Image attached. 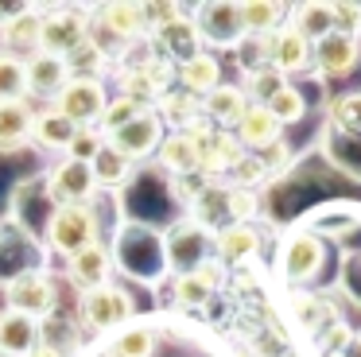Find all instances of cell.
<instances>
[{"instance_id":"21","label":"cell","mask_w":361,"mask_h":357,"mask_svg":"<svg viewBox=\"0 0 361 357\" xmlns=\"http://www.w3.org/2000/svg\"><path fill=\"white\" fill-rule=\"evenodd\" d=\"M175 85H179L183 93H190V97L202 101L210 90H218L221 85V62L214 51H198L195 59L179 62L175 66Z\"/></svg>"},{"instance_id":"7","label":"cell","mask_w":361,"mask_h":357,"mask_svg":"<svg viewBox=\"0 0 361 357\" xmlns=\"http://www.w3.org/2000/svg\"><path fill=\"white\" fill-rule=\"evenodd\" d=\"M159 140H164V121H159L152 109H144V113L133 116L125 128L109 132V136H105V144H109L121 159H128L136 167V163H144L148 155H156Z\"/></svg>"},{"instance_id":"34","label":"cell","mask_w":361,"mask_h":357,"mask_svg":"<svg viewBox=\"0 0 361 357\" xmlns=\"http://www.w3.org/2000/svg\"><path fill=\"white\" fill-rule=\"evenodd\" d=\"M330 124L342 136L361 140V93H342V97L330 101Z\"/></svg>"},{"instance_id":"17","label":"cell","mask_w":361,"mask_h":357,"mask_svg":"<svg viewBox=\"0 0 361 357\" xmlns=\"http://www.w3.org/2000/svg\"><path fill=\"white\" fill-rule=\"evenodd\" d=\"M39 31H43V8L20 4L16 16L0 28V43H4L0 51L16 54V59H27V54L39 51Z\"/></svg>"},{"instance_id":"23","label":"cell","mask_w":361,"mask_h":357,"mask_svg":"<svg viewBox=\"0 0 361 357\" xmlns=\"http://www.w3.org/2000/svg\"><path fill=\"white\" fill-rule=\"evenodd\" d=\"M102 23L113 39H125V43H136V39H148V23H144V4H133V0H113V4H102Z\"/></svg>"},{"instance_id":"31","label":"cell","mask_w":361,"mask_h":357,"mask_svg":"<svg viewBox=\"0 0 361 357\" xmlns=\"http://www.w3.org/2000/svg\"><path fill=\"white\" fill-rule=\"evenodd\" d=\"M66 70H71V78H97V82H105L102 74L109 70V51L90 35L86 43H78L66 54Z\"/></svg>"},{"instance_id":"20","label":"cell","mask_w":361,"mask_h":357,"mask_svg":"<svg viewBox=\"0 0 361 357\" xmlns=\"http://www.w3.org/2000/svg\"><path fill=\"white\" fill-rule=\"evenodd\" d=\"M268 66L291 82V74L311 70V43H307L299 31H291L288 23H283L280 31H272V54H268Z\"/></svg>"},{"instance_id":"46","label":"cell","mask_w":361,"mask_h":357,"mask_svg":"<svg viewBox=\"0 0 361 357\" xmlns=\"http://www.w3.org/2000/svg\"><path fill=\"white\" fill-rule=\"evenodd\" d=\"M326 357H342V349H338V353H326Z\"/></svg>"},{"instance_id":"6","label":"cell","mask_w":361,"mask_h":357,"mask_svg":"<svg viewBox=\"0 0 361 357\" xmlns=\"http://www.w3.org/2000/svg\"><path fill=\"white\" fill-rule=\"evenodd\" d=\"M322 260H326V248H322V241L307 229H291L288 237L280 241V256H276L280 276L288 279V284H307V279H314L322 268Z\"/></svg>"},{"instance_id":"41","label":"cell","mask_w":361,"mask_h":357,"mask_svg":"<svg viewBox=\"0 0 361 357\" xmlns=\"http://www.w3.org/2000/svg\"><path fill=\"white\" fill-rule=\"evenodd\" d=\"M105 136L97 128H78V136L71 140V147H66V159H78V163H90L97 152H102Z\"/></svg>"},{"instance_id":"19","label":"cell","mask_w":361,"mask_h":357,"mask_svg":"<svg viewBox=\"0 0 361 357\" xmlns=\"http://www.w3.org/2000/svg\"><path fill=\"white\" fill-rule=\"evenodd\" d=\"M249 109V97L237 82H221L218 90H210L202 97V121L210 128H221V132H233V124L241 121V113Z\"/></svg>"},{"instance_id":"9","label":"cell","mask_w":361,"mask_h":357,"mask_svg":"<svg viewBox=\"0 0 361 357\" xmlns=\"http://www.w3.org/2000/svg\"><path fill=\"white\" fill-rule=\"evenodd\" d=\"M198 136V175H206L214 183L218 175H226V171L237 167V159H241V144L233 140V132H221V128H210L206 121H195L190 124Z\"/></svg>"},{"instance_id":"3","label":"cell","mask_w":361,"mask_h":357,"mask_svg":"<svg viewBox=\"0 0 361 357\" xmlns=\"http://www.w3.org/2000/svg\"><path fill=\"white\" fill-rule=\"evenodd\" d=\"M105 101H109V85L105 82H97V78H71L47 109L63 113L74 128H97Z\"/></svg>"},{"instance_id":"32","label":"cell","mask_w":361,"mask_h":357,"mask_svg":"<svg viewBox=\"0 0 361 357\" xmlns=\"http://www.w3.org/2000/svg\"><path fill=\"white\" fill-rule=\"evenodd\" d=\"M90 171H94L97 190H117V186H125L128 178H133V163L121 159L109 144H102V152L90 159Z\"/></svg>"},{"instance_id":"29","label":"cell","mask_w":361,"mask_h":357,"mask_svg":"<svg viewBox=\"0 0 361 357\" xmlns=\"http://www.w3.org/2000/svg\"><path fill=\"white\" fill-rule=\"evenodd\" d=\"M237 16H241L245 35H272L288 20V4H276V0H241Z\"/></svg>"},{"instance_id":"24","label":"cell","mask_w":361,"mask_h":357,"mask_svg":"<svg viewBox=\"0 0 361 357\" xmlns=\"http://www.w3.org/2000/svg\"><path fill=\"white\" fill-rule=\"evenodd\" d=\"M32 101H4L0 105V152H20L32 144Z\"/></svg>"},{"instance_id":"14","label":"cell","mask_w":361,"mask_h":357,"mask_svg":"<svg viewBox=\"0 0 361 357\" xmlns=\"http://www.w3.org/2000/svg\"><path fill=\"white\" fill-rule=\"evenodd\" d=\"M24 82H27V97H39V101H55L59 90L71 82V70H66V59H55V54H27L24 59Z\"/></svg>"},{"instance_id":"37","label":"cell","mask_w":361,"mask_h":357,"mask_svg":"<svg viewBox=\"0 0 361 357\" xmlns=\"http://www.w3.org/2000/svg\"><path fill=\"white\" fill-rule=\"evenodd\" d=\"M283 82H288V78L276 74L272 66H260V70H249V74H245V85H241V90H245V97H249V101L264 105V101L272 97V93L280 90Z\"/></svg>"},{"instance_id":"5","label":"cell","mask_w":361,"mask_h":357,"mask_svg":"<svg viewBox=\"0 0 361 357\" xmlns=\"http://www.w3.org/2000/svg\"><path fill=\"white\" fill-rule=\"evenodd\" d=\"M97 237V214L94 206H55L47 222V245L59 256H74L78 248L94 245Z\"/></svg>"},{"instance_id":"42","label":"cell","mask_w":361,"mask_h":357,"mask_svg":"<svg viewBox=\"0 0 361 357\" xmlns=\"http://www.w3.org/2000/svg\"><path fill=\"white\" fill-rule=\"evenodd\" d=\"M257 214V190H226V217L229 222H252Z\"/></svg>"},{"instance_id":"10","label":"cell","mask_w":361,"mask_h":357,"mask_svg":"<svg viewBox=\"0 0 361 357\" xmlns=\"http://www.w3.org/2000/svg\"><path fill=\"white\" fill-rule=\"evenodd\" d=\"M190 20H195L198 35H202V47L210 43V47H229V51H233V47L245 39L237 4H226V0L195 4V8H190Z\"/></svg>"},{"instance_id":"1","label":"cell","mask_w":361,"mask_h":357,"mask_svg":"<svg viewBox=\"0 0 361 357\" xmlns=\"http://www.w3.org/2000/svg\"><path fill=\"white\" fill-rule=\"evenodd\" d=\"M55 307H59V287L43 268H24L4 284V310H16V315L43 322V318L55 315Z\"/></svg>"},{"instance_id":"16","label":"cell","mask_w":361,"mask_h":357,"mask_svg":"<svg viewBox=\"0 0 361 357\" xmlns=\"http://www.w3.org/2000/svg\"><path fill=\"white\" fill-rule=\"evenodd\" d=\"M233 140L241 144V152L257 155V152H264V147L280 144V140H283V128L272 121V113H268L264 105L249 101V109L241 113V121L233 124Z\"/></svg>"},{"instance_id":"30","label":"cell","mask_w":361,"mask_h":357,"mask_svg":"<svg viewBox=\"0 0 361 357\" xmlns=\"http://www.w3.org/2000/svg\"><path fill=\"white\" fill-rule=\"evenodd\" d=\"M288 23L291 31L307 39V43H319L322 35H330V4H319V0H303V4L288 8Z\"/></svg>"},{"instance_id":"22","label":"cell","mask_w":361,"mask_h":357,"mask_svg":"<svg viewBox=\"0 0 361 357\" xmlns=\"http://www.w3.org/2000/svg\"><path fill=\"white\" fill-rule=\"evenodd\" d=\"M156 159H159V167L171 171V178L175 175H198V136H195V128L164 132V140H159V147H156Z\"/></svg>"},{"instance_id":"44","label":"cell","mask_w":361,"mask_h":357,"mask_svg":"<svg viewBox=\"0 0 361 357\" xmlns=\"http://www.w3.org/2000/svg\"><path fill=\"white\" fill-rule=\"evenodd\" d=\"M24 357H66V353H63L59 346H51V341H43V338H39V341H35V346L24 353Z\"/></svg>"},{"instance_id":"25","label":"cell","mask_w":361,"mask_h":357,"mask_svg":"<svg viewBox=\"0 0 361 357\" xmlns=\"http://www.w3.org/2000/svg\"><path fill=\"white\" fill-rule=\"evenodd\" d=\"M74 136H78V128H74L63 113H55V109H47V105L35 109V121H32V144L35 147L66 155V147H71Z\"/></svg>"},{"instance_id":"11","label":"cell","mask_w":361,"mask_h":357,"mask_svg":"<svg viewBox=\"0 0 361 357\" xmlns=\"http://www.w3.org/2000/svg\"><path fill=\"white\" fill-rule=\"evenodd\" d=\"M148 43H152V51H156L159 59H167L171 66H179V62L195 59L198 51H206L202 35H198V28H195V20H190V12H183V8H179L175 20H167L164 28L152 31Z\"/></svg>"},{"instance_id":"36","label":"cell","mask_w":361,"mask_h":357,"mask_svg":"<svg viewBox=\"0 0 361 357\" xmlns=\"http://www.w3.org/2000/svg\"><path fill=\"white\" fill-rule=\"evenodd\" d=\"M140 113H144V105L121 97V93H109V101H105V109H102V121H97V132H102V136H109V132L125 128V124L133 121V116H140Z\"/></svg>"},{"instance_id":"27","label":"cell","mask_w":361,"mask_h":357,"mask_svg":"<svg viewBox=\"0 0 361 357\" xmlns=\"http://www.w3.org/2000/svg\"><path fill=\"white\" fill-rule=\"evenodd\" d=\"M39 341V322L16 310H0V357H24Z\"/></svg>"},{"instance_id":"2","label":"cell","mask_w":361,"mask_h":357,"mask_svg":"<svg viewBox=\"0 0 361 357\" xmlns=\"http://www.w3.org/2000/svg\"><path fill=\"white\" fill-rule=\"evenodd\" d=\"M78 315H82V322H86V330L109 338L121 326L133 322V295L121 284H105V287H94V291H82Z\"/></svg>"},{"instance_id":"13","label":"cell","mask_w":361,"mask_h":357,"mask_svg":"<svg viewBox=\"0 0 361 357\" xmlns=\"http://www.w3.org/2000/svg\"><path fill=\"white\" fill-rule=\"evenodd\" d=\"M357 54H361V39L350 35H322L319 43H311V70L322 78H345L353 66H357Z\"/></svg>"},{"instance_id":"43","label":"cell","mask_w":361,"mask_h":357,"mask_svg":"<svg viewBox=\"0 0 361 357\" xmlns=\"http://www.w3.org/2000/svg\"><path fill=\"white\" fill-rule=\"evenodd\" d=\"M291 155H295V152L288 147V140H280V144H272V147H264V152H257V159L264 163L268 178H272V175H280V171L291 163Z\"/></svg>"},{"instance_id":"15","label":"cell","mask_w":361,"mask_h":357,"mask_svg":"<svg viewBox=\"0 0 361 357\" xmlns=\"http://www.w3.org/2000/svg\"><path fill=\"white\" fill-rule=\"evenodd\" d=\"M214 253H218V264H249L252 256L260 253V229L252 222H229L221 229L210 233Z\"/></svg>"},{"instance_id":"28","label":"cell","mask_w":361,"mask_h":357,"mask_svg":"<svg viewBox=\"0 0 361 357\" xmlns=\"http://www.w3.org/2000/svg\"><path fill=\"white\" fill-rule=\"evenodd\" d=\"M152 113H156L164 124H171V132H179V128H190L195 121H202V101L190 97V93H183L179 85H175V90L159 93L156 105H152Z\"/></svg>"},{"instance_id":"39","label":"cell","mask_w":361,"mask_h":357,"mask_svg":"<svg viewBox=\"0 0 361 357\" xmlns=\"http://www.w3.org/2000/svg\"><path fill=\"white\" fill-rule=\"evenodd\" d=\"M233 51H237V59H241L245 74H249V70H260V66H268V54H272V35H245Z\"/></svg>"},{"instance_id":"33","label":"cell","mask_w":361,"mask_h":357,"mask_svg":"<svg viewBox=\"0 0 361 357\" xmlns=\"http://www.w3.org/2000/svg\"><path fill=\"white\" fill-rule=\"evenodd\" d=\"M264 109L272 113V121L280 124V128H288V124H299L307 116V97H303V90H299V85L283 82L280 90L264 101Z\"/></svg>"},{"instance_id":"4","label":"cell","mask_w":361,"mask_h":357,"mask_svg":"<svg viewBox=\"0 0 361 357\" xmlns=\"http://www.w3.org/2000/svg\"><path fill=\"white\" fill-rule=\"evenodd\" d=\"M94 16L86 8H43V31H39V51L66 59L78 43L90 39Z\"/></svg>"},{"instance_id":"18","label":"cell","mask_w":361,"mask_h":357,"mask_svg":"<svg viewBox=\"0 0 361 357\" xmlns=\"http://www.w3.org/2000/svg\"><path fill=\"white\" fill-rule=\"evenodd\" d=\"M218 279H221V264L218 260H202L198 268L179 272V276H175V287H171L175 303L187 307V310L206 307V303L214 299V291H218Z\"/></svg>"},{"instance_id":"38","label":"cell","mask_w":361,"mask_h":357,"mask_svg":"<svg viewBox=\"0 0 361 357\" xmlns=\"http://www.w3.org/2000/svg\"><path fill=\"white\" fill-rule=\"evenodd\" d=\"M330 31L361 39V4L357 0H334L330 4Z\"/></svg>"},{"instance_id":"40","label":"cell","mask_w":361,"mask_h":357,"mask_svg":"<svg viewBox=\"0 0 361 357\" xmlns=\"http://www.w3.org/2000/svg\"><path fill=\"white\" fill-rule=\"evenodd\" d=\"M229 175H233V186H237V190H257L260 183H268L264 163H260L257 155H249V152H245L241 159H237V167L229 171Z\"/></svg>"},{"instance_id":"35","label":"cell","mask_w":361,"mask_h":357,"mask_svg":"<svg viewBox=\"0 0 361 357\" xmlns=\"http://www.w3.org/2000/svg\"><path fill=\"white\" fill-rule=\"evenodd\" d=\"M4 101H27V82H24V59L0 51V105Z\"/></svg>"},{"instance_id":"45","label":"cell","mask_w":361,"mask_h":357,"mask_svg":"<svg viewBox=\"0 0 361 357\" xmlns=\"http://www.w3.org/2000/svg\"><path fill=\"white\" fill-rule=\"evenodd\" d=\"M342 357H361V334H350V341L342 346Z\"/></svg>"},{"instance_id":"26","label":"cell","mask_w":361,"mask_h":357,"mask_svg":"<svg viewBox=\"0 0 361 357\" xmlns=\"http://www.w3.org/2000/svg\"><path fill=\"white\" fill-rule=\"evenodd\" d=\"M105 349H109V357H156L159 330L148 322H128V326H121L117 334H109Z\"/></svg>"},{"instance_id":"12","label":"cell","mask_w":361,"mask_h":357,"mask_svg":"<svg viewBox=\"0 0 361 357\" xmlns=\"http://www.w3.org/2000/svg\"><path fill=\"white\" fill-rule=\"evenodd\" d=\"M113 248L102 245V241H94V245L78 248L74 256H66V276H71V284L78 287V291H94V287H105L113 284Z\"/></svg>"},{"instance_id":"8","label":"cell","mask_w":361,"mask_h":357,"mask_svg":"<svg viewBox=\"0 0 361 357\" xmlns=\"http://www.w3.org/2000/svg\"><path fill=\"white\" fill-rule=\"evenodd\" d=\"M47 194L55 198V206H94L97 183H94L90 163H78V159H66L63 155L47 171Z\"/></svg>"}]
</instances>
